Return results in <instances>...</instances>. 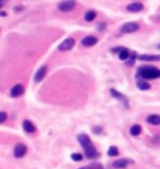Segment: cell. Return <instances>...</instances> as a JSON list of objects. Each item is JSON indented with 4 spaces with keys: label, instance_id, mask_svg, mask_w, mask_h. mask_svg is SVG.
I'll return each instance as SVG.
<instances>
[{
    "label": "cell",
    "instance_id": "52a82bcc",
    "mask_svg": "<svg viewBox=\"0 0 160 169\" xmlns=\"http://www.w3.org/2000/svg\"><path fill=\"white\" fill-rule=\"evenodd\" d=\"M110 93H111V96H113V97L118 98L119 101H121L123 103H124V106H125V107H128V98L125 97L124 95H121L120 92H118L115 88H110Z\"/></svg>",
    "mask_w": 160,
    "mask_h": 169
},
{
    "label": "cell",
    "instance_id": "4fadbf2b",
    "mask_svg": "<svg viewBox=\"0 0 160 169\" xmlns=\"http://www.w3.org/2000/svg\"><path fill=\"white\" fill-rule=\"evenodd\" d=\"M129 163H133L131 160L129 159H119V160H115L113 163V167L114 168H127Z\"/></svg>",
    "mask_w": 160,
    "mask_h": 169
},
{
    "label": "cell",
    "instance_id": "6da1fadb",
    "mask_svg": "<svg viewBox=\"0 0 160 169\" xmlns=\"http://www.w3.org/2000/svg\"><path fill=\"white\" fill-rule=\"evenodd\" d=\"M78 141H79L80 146L84 148V152H85V156H86L89 159H95V158L99 157V152L96 150V148L94 147L93 142L89 138V136L85 133H81L78 136Z\"/></svg>",
    "mask_w": 160,
    "mask_h": 169
},
{
    "label": "cell",
    "instance_id": "83f0119b",
    "mask_svg": "<svg viewBox=\"0 0 160 169\" xmlns=\"http://www.w3.org/2000/svg\"><path fill=\"white\" fill-rule=\"evenodd\" d=\"M1 16H6V13L5 11H1Z\"/></svg>",
    "mask_w": 160,
    "mask_h": 169
},
{
    "label": "cell",
    "instance_id": "ac0fdd59",
    "mask_svg": "<svg viewBox=\"0 0 160 169\" xmlns=\"http://www.w3.org/2000/svg\"><path fill=\"white\" fill-rule=\"evenodd\" d=\"M95 18H96V13L94 10H89V11L85 13V20L86 21H93Z\"/></svg>",
    "mask_w": 160,
    "mask_h": 169
},
{
    "label": "cell",
    "instance_id": "d4e9b609",
    "mask_svg": "<svg viewBox=\"0 0 160 169\" xmlns=\"http://www.w3.org/2000/svg\"><path fill=\"white\" fill-rule=\"evenodd\" d=\"M101 131H103V128H101V127H94V128H93V132L96 133V134L101 133Z\"/></svg>",
    "mask_w": 160,
    "mask_h": 169
},
{
    "label": "cell",
    "instance_id": "e0dca14e",
    "mask_svg": "<svg viewBox=\"0 0 160 169\" xmlns=\"http://www.w3.org/2000/svg\"><path fill=\"white\" fill-rule=\"evenodd\" d=\"M130 55H131L130 51H129L128 49H124L123 51H120V52H119V57H120V60H123V61H128Z\"/></svg>",
    "mask_w": 160,
    "mask_h": 169
},
{
    "label": "cell",
    "instance_id": "277c9868",
    "mask_svg": "<svg viewBox=\"0 0 160 169\" xmlns=\"http://www.w3.org/2000/svg\"><path fill=\"white\" fill-rule=\"evenodd\" d=\"M74 45H75V40L71 39V37H68V39H65L59 45V51H69L70 49H73Z\"/></svg>",
    "mask_w": 160,
    "mask_h": 169
},
{
    "label": "cell",
    "instance_id": "7c38bea8",
    "mask_svg": "<svg viewBox=\"0 0 160 169\" xmlns=\"http://www.w3.org/2000/svg\"><path fill=\"white\" fill-rule=\"evenodd\" d=\"M138 58L140 61H160V55H140Z\"/></svg>",
    "mask_w": 160,
    "mask_h": 169
},
{
    "label": "cell",
    "instance_id": "cb8c5ba5",
    "mask_svg": "<svg viewBox=\"0 0 160 169\" xmlns=\"http://www.w3.org/2000/svg\"><path fill=\"white\" fill-rule=\"evenodd\" d=\"M6 113L5 112H0V123H4L5 121H6Z\"/></svg>",
    "mask_w": 160,
    "mask_h": 169
},
{
    "label": "cell",
    "instance_id": "603a6c76",
    "mask_svg": "<svg viewBox=\"0 0 160 169\" xmlns=\"http://www.w3.org/2000/svg\"><path fill=\"white\" fill-rule=\"evenodd\" d=\"M134 58H135V54L131 52V57L127 61V66H133V65H134Z\"/></svg>",
    "mask_w": 160,
    "mask_h": 169
},
{
    "label": "cell",
    "instance_id": "9c48e42d",
    "mask_svg": "<svg viewBox=\"0 0 160 169\" xmlns=\"http://www.w3.org/2000/svg\"><path fill=\"white\" fill-rule=\"evenodd\" d=\"M46 71H48V67L45 66V65H44V66H42L38 71H36L35 76H34V81H35V82H40V81H42L43 78H44V76H45Z\"/></svg>",
    "mask_w": 160,
    "mask_h": 169
},
{
    "label": "cell",
    "instance_id": "3957f363",
    "mask_svg": "<svg viewBox=\"0 0 160 169\" xmlns=\"http://www.w3.org/2000/svg\"><path fill=\"white\" fill-rule=\"evenodd\" d=\"M121 32L124 34H130V32H135L139 30V24L137 23H127L121 26Z\"/></svg>",
    "mask_w": 160,
    "mask_h": 169
},
{
    "label": "cell",
    "instance_id": "7a4b0ae2",
    "mask_svg": "<svg viewBox=\"0 0 160 169\" xmlns=\"http://www.w3.org/2000/svg\"><path fill=\"white\" fill-rule=\"evenodd\" d=\"M139 77L141 78H159L160 77V68L155 67V66H149V65H145V66H140L138 68V74Z\"/></svg>",
    "mask_w": 160,
    "mask_h": 169
},
{
    "label": "cell",
    "instance_id": "7402d4cb",
    "mask_svg": "<svg viewBox=\"0 0 160 169\" xmlns=\"http://www.w3.org/2000/svg\"><path fill=\"white\" fill-rule=\"evenodd\" d=\"M86 169H104L99 163H91Z\"/></svg>",
    "mask_w": 160,
    "mask_h": 169
},
{
    "label": "cell",
    "instance_id": "5bb4252c",
    "mask_svg": "<svg viewBox=\"0 0 160 169\" xmlns=\"http://www.w3.org/2000/svg\"><path fill=\"white\" fill-rule=\"evenodd\" d=\"M23 128L25 132H28V133H33V132H35V127H34V125L31 122H30L29 119H25L23 122Z\"/></svg>",
    "mask_w": 160,
    "mask_h": 169
},
{
    "label": "cell",
    "instance_id": "2e32d148",
    "mask_svg": "<svg viewBox=\"0 0 160 169\" xmlns=\"http://www.w3.org/2000/svg\"><path fill=\"white\" fill-rule=\"evenodd\" d=\"M137 87L139 89H141V91H148V89H150V84L144 80H140L137 82Z\"/></svg>",
    "mask_w": 160,
    "mask_h": 169
},
{
    "label": "cell",
    "instance_id": "4316f807",
    "mask_svg": "<svg viewBox=\"0 0 160 169\" xmlns=\"http://www.w3.org/2000/svg\"><path fill=\"white\" fill-rule=\"evenodd\" d=\"M105 29V23H101L98 25V30H100V31H103V30Z\"/></svg>",
    "mask_w": 160,
    "mask_h": 169
},
{
    "label": "cell",
    "instance_id": "8992f818",
    "mask_svg": "<svg viewBox=\"0 0 160 169\" xmlns=\"http://www.w3.org/2000/svg\"><path fill=\"white\" fill-rule=\"evenodd\" d=\"M60 11H70L75 8V1H61L58 5Z\"/></svg>",
    "mask_w": 160,
    "mask_h": 169
},
{
    "label": "cell",
    "instance_id": "30bf717a",
    "mask_svg": "<svg viewBox=\"0 0 160 169\" xmlns=\"http://www.w3.org/2000/svg\"><path fill=\"white\" fill-rule=\"evenodd\" d=\"M143 4L141 3H139V1H135V3H131V4H129L127 6V10L128 11H130V13H138V11H140V10H143Z\"/></svg>",
    "mask_w": 160,
    "mask_h": 169
},
{
    "label": "cell",
    "instance_id": "f1b7e54d",
    "mask_svg": "<svg viewBox=\"0 0 160 169\" xmlns=\"http://www.w3.org/2000/svg\"><path fill=\"white\" fill-rule=\"evenodd\" d=\"M156 49H160V44H158V45H156Z\"/></svg>",
    "mask_w": 160,
    "mask_h": 169
},
{
    "label": "cell",
    "instance_id": "44dd1931",
    "mask_svg": "<svg viewBox=\"0 0 160 169\" xmlns=\"http://www.w3.org/2000/svg\"><path fill=\"white\" fill-rule=\"evenodd\" d=\"M71 159L74 162H80L83 159V156H81L80 153H74V154H71Z\"/></svg>",
    "mask_w": 160,
    "mask_h": 169
},
{
    "label": "cell",
    "instance_id": "d6986e66",
    "mask_svg": "<svg viewBox=\"0 0 160 169\" xmlns=\"http://www.w3.org/2000/svg\"><path fill=\"white\" fill-rule=\"evenodd\" d=\"M140 132H141V127H140V125H134L130 128V133L133 134V136H138V134H140Z\"/></svg>",
    "mask_w": 160,
    "mask_h": 169
},
{
    "label": "cell",
    "instance_id": "ffe728a7",
    "mask_svg": "<svg viewBox=\"0 0 160 169\" xmlns=\"http://www.w3.org/2000/svg\"><path fill=\"white\" fill-rule=\"evenodd\" d=\"M108 154H109L110 157H115V156H118V154H119V149H118V147H115V146L110 147V148H109V150H108Z\"/></svg>",
    "mask_w": 160,
    "mask_h": 169
},
{
    "label": "cell",
    "instance_id": "f546056e",
    "mask_svg": "<svg viewBox=\"0 0 160 169\" xmlns=\"http://www.w3.org/2000/svg\"><path fill=\"white\" fill-rule=\"evenodd\" d=\"M83 169H84V168H83Z\"/></svg>",
    "mask_w": 160,
    "mask_h": 169
},
{
    "label": "cell",
    "instance_id": "ba28073f",
    "mask_svg": "<svg viewBox=\"0 0 160 169\" xmlns=\"http://www.w3.org/2000/svg\"><path fill=\"white\" fill-rule=\"evenodd\" d=\"M24 93V87L20 84L15 85L14 87L10 89V96L11 97H19V96H21Z\"/></svg>",
    "mask_w": 160,
    "mask_h": 169
},
{
    "label": "cell",
    "instance_id": "9a60e30c",
    "mask_svg": "<svg viewBox=\"0 0 160 169\" xmlns=\"http://www.w3.org/2000/svg\"><path fill=\"white\" fill-rule=\"evenodd\" d=\"M146 122L150 123V125H153V126H158V125H160V116L150 115L148 118H146Z\"/></svg>",
    "mask_w": 160,
    "mask_h": 169
},
{
    "label": "cell",
    "instance_id": "5b68a950",
    "mask_svg": "<svg viewBox=\"0 0 160 169\" xmlns=\"http://www.w3.org/2000/svg\"><path fill=\"white\" fill-rule=\"evenodd\" d=\"M26 152H28V148H26L25 144L18 143L15 146V148H14V156L16 158H21V157H24L26 154Z\"/></svg>",
    "mask_w": 160,
    "mask_h": 169
},
{
    "label": "cell",
    "instance_id": "8fae6325",
    "mask_svg": "<svg viewBox=\"0 0 160 169\" xmlns=\"http://www.w3.org/2000/svg\"><path fill=\"white\" fill-rule=\"evenodd\" d=\"M98 42V39L95 36H85L83 40H81V44L84 46H94L95 44Z\"/></svg>",
    "mask_w": 160,
    "mask_h": 169
},
{
    "label": "cell",
    "instance_id": "484cf974",
    "mask_svg": "<svg viewBox=\"0 0 160 169\" xmlns=\"http://www.w3.org/2000/svg\"><path fill=\"white\" fill-rule=\"evenodd\" d=\"M21 10H24V6H23V5H18V6H15V8H14V11H15V13L21 11Z\"/></svg>",
    "mask_w": 160,
    "mask_h": 169
}]
</instances>
